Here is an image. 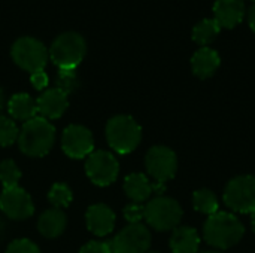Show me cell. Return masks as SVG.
<instances>
[{
	"label": "cell",
	"instance_id": "30",
	"mask_svg": "<svg viewBox=\"0 0 255 253\" xmlns=\"http://www.w3.org/2000/svg\"><path fill=\"white\" fill-rule=\"evenodd\" d=\"M30 81H31V85L36 88V89H45L48 86V75L43 72V70H39V72H34L31 73L30 76Z\"/></svg>",
	"mask_w": 255,
	"mask_h": 253
},
{
	"label": "cell",
	"instance_id": "36",
	"mask_svg": "<svg viewBox=\"0 0 255 253\" xmlns=\"http://www.w3.org/2000/svg\"><path fill=\"white\" fill-rule=\"evenodd\" d=\"M148 253H158V252H148Z\"/></svg>",
	"mask_w": 255,
	"mask_h": 253
},
{
	"label": "cell",
	"instance_id": "25",
	"mask_svg": "<svg viewBox=\"0 0 255 253\" xmlns=\"http://www.w3.org/2000/svg\"><path fill=\"white\" fill-rule=\"evenodd\" d=\"M57 88L63 91L66 95L73 94L79 86V79L76 75V69H58L57 75Z\"/></svg>",
	"mask_w": 255,
	"mask_h": 253
},
{
	"label": "cell",
	"instance_id": "13",
	"mask_svg": "<svg viewBox=\"0 0 255 253\" xmlns=\"http://www.w3.org/2000/svg\"><path fill=\"white\" fill-rule=\"evenodd\" d=\"M247 15L244 0H215L214 19L221 28H235Z\"/></svg>",
	"mask_w": 255,
	"mask_h": 253
},
{
	"label": "cell",
	"instance_id": "17",
	"mask_svg": "<svg viewBox=\"0 0 255 253\" xmlns=\"http://www.w3.org/2000/svg\"><path fill=\"white\" fill-rule=\"evenodd\" d=\"M67 219L61 209H49L43 212L37 221L39 233L46 239H57L66 230Z\"/></svg>",
	"mask_w": 255,
	"mask_h": 253
},
{
	"label": "cell",
	"instance_id": "32",
	"mask_svg": "<svg viewBox=\"0 0 255 253\" xmlns=\"http://www.w3.org/2000/svg\"><path fill=\"white\" fill-rule=\"evenodd\" d=\"M3 237H4V224L0 221V242H1Z\"/></svg>",
	"mask_w": 255,
	"mask_h": 253
},
{
	"label": "cell",
	"instance_id": "37",
	"mask_svg": "<svg viewBox=\"0 0 255 253\" xmlns=\"http://www.w3.org/2000/svg\"><path fill=\"white\" fill-rule=\"evenodd\" d=\"M253 1H254V3H255V0H253Z\"/></svg>",
	"mask_w": 255,
	"mask_h": 253
},
{
	"label": "cell",
	"instance_id": "11",
	"mask_svg": "<svg viewBox=\"0 0 255 253\" xmlns=\"http://www.w3.org/2000/svg\"><path fill=\"white\" fill-rule=\"evenodd\" d=\"M64 154L73 160H82L94 152V139L91 131L84 125H69L61 136Z\"/></svg>",
	"mask_w": 255,
	"mask_h": 253
},
{
	"label": "cell",
	"instance_id": "28",
	"mask_svg": "<svg viewBox=\"0 0 255 253\" xmlns=\"http://www.w3.org/2000/svg\"><path fill=\"white\" fill-rule=\"evenodd\" d=\"M124 218L130 224H140L142 219H145V206L131 203L124 209Z\"/></svg>",
	"mask_w": 255,
	"mask_h": 253
},
{
	"label": "cell",
	"instance_id": "24",
	"mask_svg": "<svg viewBox=\"0 0 255 253\" xmlns=\"http://www.w3.org/2000/svg\"><path fill=\"white\" fill-rule=\"evenodd\" d=\"M48 200L55 209H61V207H67L72 203L73 194L66 183H54L48 194Z\"/></svg>",
	"mask_w": 255,
	"mask_h": 253
},
{
	"label": "cell",
	"instance_id": "10",
	"mask_svg": "<svg viewBox=\"0 0 255 253\" xmlns=\"http://www.w3.org/2000/svg\"><path fill=\"white\" fill-rule=\"evenodd\" d=\"M145 166L155 182L166 183L173 179L178 171V158L167 146H152L145 157Z\"/></svg>",
	"mask_w": 255,
	"mask_h": 253
},
{
	"label": "cell",
	"instance_id": "3",
	"mask_svg": "<svg viewBox=\"0 0 255 253\" xmlns=\"http://www.w3.org/2000/svg\"><path fill=\"white\" fill-rule=\"evenodd\" d=\"M106 139L109 146L121 155L133 152L142 140L140 125L128 115H117L106 125Z\"/></svg>",
	"mask_w": 255,
	"mask_h": 253
},
{
	"label": "cell",
	"instance_id": "4",
	"mask_svg": "<svg viewBox=\"0 0 255 253\" xmlns=\"http://www.w3.org/2000/svg\"><path fill=\"white\" fill-rule=\"evenodd\" d=\"M87 45L81 34L66 31L49 48V57L58 69H76L85 57Z\"/></svg>",
	"mask_w": 255,
	"mask_h": 253
},
{
	"label": "cell",
	"instance_id": "15",
	"mask_svg": "<svg viewBox=\"0 0 255 253\" xmlns=\"http://www.w3.org/2000/svg\"><path fill=\"white\" fill-rule=\"evenodd\" d=\"M87 228L97 237L111 234L115 228V213L105 204L90 206L85 215Z\"/></svg>",
	"mask_w": 255,
	"mask_h": 253
},
{
	"label": "cell",
	"instance_id": "27",
	"mask_svg": "<svg viewBox=\"0 0 255 253\" xmlns=\"http://www.w3.org/2000/svg\"><path fill=\"white\" fill-rule=\"evenodd\" d=\"M6 253H40V251L31 240L18 239L7 246Z\"/></svg>",
	"mask_w": 255,
	"mask_h": 253
},
{
	"label": "cell",
	"instance_id": "16",
	"mask_svg": "<svg viewBox=\"0 0 255 253\" xmlns=\"http://www.w3.org/2000/svg\"><path fill=\"white\" fill-rule=\"evenodd\" d=\"M220 64H221V58H220L218 52L209 46H202L191 57L193 73L200 79L211 78L218 70Z\"/></svg>",
	"mask_w": 255,
	"mask_h": 253
},
{
	"label": "cell",
	"instance_id": "33",
	"mask_svg": "<svg viewBox=\"0 0 255 253\" xmlns=\"http://www.w3.org/2000/svg\"><path fill=\"white\" fill-rule=\"evenodd\" d=\"M3 103H4V95H3V89L0 88V110L3 107Z\"/></svg>",
	"mask_w": 255,
	"mask_h": 253
},
{
	"label": "cell",
	"instance_id": "9",
	"mask_svg": "<svg viewBox=\"0 0 255 253\" xmlns=\"http://www.w3.org/2000/svg\"><path fill=\"white\" fill-rule=\"evenodd\" d=\"M109 246L112 253H148L151 233L142 224H130L109 242Z\"/></svg>",
	"mask_w": 255,
	"mask_h": 253
},
{
	"label": "cell",
	"instance_id": "26",
	"mask_svg": "<svg viewBox=\"0 0 255 253\" xmlns=\"http://www.w3.org/2000/svg\"><path fill=\"white\" fill-rule=\"evenodd\" d=\"M19 130L15 125V122L6 116L0 115V146L6 148L18 142Z\"/></svg>",
	"mask_w": 255,
	"mask_h": 253
},
{
	"label": "cell",
	"instance_id": "35",
	"mask_svg": "<svg viewBox=\"0 0 255 253\" xmlns=\"http://www.w3.org/2000/svg\"><path fill=\"white\" fill-rule=\"evenodd\" d=\"M202 253H221V252H202Z\"/></svg>",
	"mask_w": 255,
	"mask_h": 253
},
{
	"label": "cell",
	"instance_id": "6",
	"mask_svg": "<svg viewBox=\"0 0 255 253\" xmlns=\"http://www.w3.org/2000/svg\"><path fill=\"white\" fill-rule=\"evenodd\" d=\"M224 204L236 213L255 212V176H238L232 179L223 195Z\"/></svg>",
	"mask_w": 255,
	"mask_h": 253
},
{
	"label": "cell",
	"instance_id": "7",
	"mask_svg": "<svg viewBox=\"0 0 255 253\" xmlns=\"http://www.w3.org/2000/svg\"><path fill=\"white\" fill-rule=\"evenodd\" d=\"M12 60L25 72L34 73L43 70L48 61V51L45 45L33 37H21L12 46Z\"/></svg>",
	"mask_w": 255,
	"mask_h": 253
},
{
	"label": "cell",
	"instance_id": "5",
	"mask_svg": "<svg viewBox=\"0 0 255 253\" xmlns=\"http://www.w3.org/2000/svg\"><path fill=\"white\" fill-rule=\"evenodd\" d=\"M182 219V207L169 197H155L145 206V221L157 231H170L178 228Z\"/></svg>",
	"mask_w": 255,
	"mask_h": 253
},
{
	"label": "cell",
	"instance_id": "23",
	"mask_svg": "<svg viewBox=\"0 0 255 253\" xmlns=\"http://www.w3.org/2000/svg\"><path fill=\"white\" fill-rule=\"evenodd\" d=\"M21 179V171L15 161L4 160L0 163V182L3 185V189L18 186V182Z\"/></svg>",
	"mask_w": 255,
	"mask_h": 253
},
{
	"label": "cell",
	"instance_id": "1",
	"mask_svg": "<svg viewBox=\"0 0 255 253\" xmlns=\"http://www.w3.org/2000/svg\"><path fill=\"white\" fill-rule=\"evenodd\" d=\"M245 234V227L238 216L227 212H218L208 216L203 225V239L215 249L227 251L238 245Z\"/></svg>",
	"mask_w": 255,
	"mask_h": 253
},
{
	"label": "cell",
	"instance_id": "8",
	"mask_svg": "<svg viewBox=\"0 0 255 253\" xmlns=\"http://www.w3.org/2000/svg\"><path fill=\"white\" fill-rule=\"evenodd\" d=\"M85 171L90 180L99 186L114 183L120 173L118 160L108 151H94L87 157Z\"/></svg>",
	"mask_w": 255,
	"mask_h": 253
},
{
	"label": "cell",
	"instance_id": "20",
	"mask_svg": "<svg viewBox=\"0 0 255 253\" xmlns=\"http://www.w3.org/2000/svg\"><path fill=\"white\" fill-rule=\"evenodd\" d=\"M7 112L12 116V119L27 122L31 118H34L37 113L36 101L28 94L24 92L15 94L7 101Z\"/></svg>",
	"mask_w": 255,
	"mask_h": 253
},
{
	"label": "cell",
	"instance_id": "21",
	"mask_svg": "<svg viewBox=\"0 0 255 253\" xmlns=\"http://www.w3.org/2000/svg\"><path fill=\"white\" fill-rule=\"evenodd\" d=\"M220 33H221L220 24L214 18H205L194 25L191 36L193 40L200 46H209V43H212Z\"/></svg>",
	"mask_w": 255,
	"mask_h": 253
},
{
	"label": "cell",
	"instance_id": "34",
	"mask_svg": "<svg viewBox=\"0 0 255 253\" xmlns=\"http://www.w3.org/2000/svg\"><path fill=\"white\" fill-rule=\"evenodd\" d=\"M251 227H253V231L255 234V212L251 215Z\"/></svg>",
	"mask_w": 255,
	"mask_h": 253
},
{
	"label": "cell",
	"instance_id": "14",
	"mask_svg": "<svg viewBox=\"0 0 255 253\" xmlns=\"http://www.w3.org/2000/svg\"><path fill=\"white\" fill-rule=\"evenodd\" d=\"M69 95H66L58 88H51L45 91L37 100L36 107L37 113H40L45 119H58L64 115L67 106H69Z\"/></svg>",
	"mask_w": 255,
	"mask_h": 253
},
{
	"label": "cell",
	"instance_id": "18",
	"mask_svg": "<svg viewBox=\"0 0 255 253\" xmlns=\"http://www.w3.org/2000/svg\"><path fill=\"white\" fill-rule=\"evenodd\" d=\"M200 237L191 227H178L170 237V249L173 253H197Z\"/></svg>",
	"mask_w": 255,
	"mask_h": 253
},
{
	"label": "cell",
	"instance_id": "22",
	"mask_svg": "<svg viewBox=\"0 0 255 253\" xmlns=\"http://www.w3.org/2000/svg\"><path fill=\"white\" fill-rule=\"evenodd\" d=\"M193 206L197 212L212 216V215L218 213L220 201H218V197L212 191L199 189L193 194Z\"/></svg>",
	"mask_w": 255,
	"mask_h": 253
},
{
	"label": "cell",
	"instance_id": "12",
	"mask_svg": "<svg viewBox=\"0 0 255 253\" xmlns=\"http://www.w3.org/2000/svg\"><path fill=\"white\" fill-rule=\"evenodd\" d=\"M0 210L13 221L28 219L34 213L30 195L19 186L3 189L0 195Z\"/></svg>",
	"mask_w": 255,
	"mask_h": 253
},
{
	"label": "cell",
	"instance_id": "29",
	"mask_svg": "<svg viewBox=\"0 0 255 253\" xmlns=\"http://www.w3.org/2000/svg\"><path fill=\"white\" fill-rule=\"evenodd\" d=\"M79 253H112L111 252V246L109 243L105 242H88L87 245H84L81 248Z\"/></svg>",
	"mask_w": 255,
	"mask_h": 253
},
{
	"label": "cell",
	"instance_id": "31",
	"mask_svg": "<svg viewBox=\"0 0 255 253\" xmlns=\"http://www.w3.org/2000/svg\"><path fill=\"white\" fill-rule=\"evenodd\" d=\"M247 21H248L250 28L255 33V3L253 6H250L247 10Z\"/></svg>",
	"mask_w": 255,
	"mask_h": 253
},
{
	"label": "cell",
	"instance_id": "19",
	"mask_svg": "<svg viewBox=\"0 0 255 253\" xmlns=\"http://www.w3.org/2000/svg\"><path fill=\"white\" fill-rule=\"evenodd\" d=\"M124 192L133 203H145L152 194V183L142 173H131L124 180Z\"/></svg>",
	"mask_w": 255,
	"mask_h": 253
},
{
	"label": "cell",
	"instance_id": "2",
	"mask_svg": "<svg viewBox=\"0 0 255 253\" xmlns=\"http://www.w3.org/2000/svg\"><path fill=\"white\" fill-rule=\"evenodd\" d=\"M55 143V128L54 125L42 118L34 116L24 122L18 136L19 151L27 157H43L46 155Z\"/></svg>",
	"mask_w": 255,
	"mask_h": 253
}]
</instances>
